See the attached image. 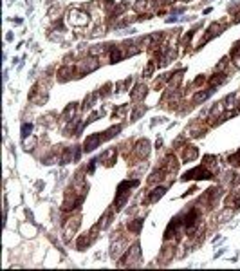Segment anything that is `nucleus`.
Instances as JSON below:
<instances>
[{
    "instance_id": "1a4fd4ad",
    "label": "nucleus",
    "mask_w": 240,
    "mask_h": 271,
    "mask_svg": "<svg viewBox=\"0 0 240 271\" xmlns=\"http://www.w3.org/2000/svg\"><path fill=\"white\" fill-rule=\"evenodd\" d=\"M128 228H130V230H134V233H139V228H141V220H137V222H132V224H128Z\"/></svg>"
},
{
    "instance_id": "7ed1b4c3",
    "label": "nucleus",
    "mask_w": 240,
    "mask_h": 271,
    "mask_svg": "<svg viewBox=\"0 0 240 271\" xmlns=\"http://www.w3.org/2000/svg\"><path fill=\"white\" fill-rule=\"evenodd\" d=\"M99 141H101V136H99V134H92V136H88L87 139H85V147L83 148H85L87 152H90V150H94V148L98 147Z\"/></svg>"
},
{
    "instance_id": "9b49d317",
    "label": "nucleus",
    "mask_w": 240,
    "mask_h": 271,
    "mask_svg": "<svg viewBox=\"0 0 240 271\" xmlns=\"http://www.w3.org/2000/svg\"><path fill=\"white\" fill-rule=\"evenodd\" d=\"M186 2H188V0H186Z\"/></svg>"
},
{
    "instance_id": "423d86ee",
    "label": "nucleus",
    "mask_w": 240,
    "mask_h": 271,
    "mask_svg": "<svg viewBox=\"0 0 240 271\" xmlns=\"http://www.w3.org/2000/svg\"><path fill=\"white\" fill-rule=\"evenodd\" d=\"M184 157H186V161H193V159H197V148H189V150H186Z\"/></svg>"
},
{
    "instance_id": "9d476101",
    "label": "nucleus",
    "mask_w": 240,
    "mask_h": 271,
    "mask_svg": "<svg viewBox=\"0 0 240 271\" xmlns=\"http://www.w3.org/2000/svg\"><path fill=\"white\" fill-rule=\"evenodd\" d=\"M31 128H33V125H27V123L24 125V127H22V138H25V136L29 134V132H31Z\"/></svg>"
},
{
    "instance_id": "39448f33",
    "label": "nucleus",
    "mask_w": 240,
    "mask_h": 271,
    "mask_svg": "<svg viewBox=\"0 0 240 271\" xmlns=\"http://www.w3.org/2000/svg\"><path fill=\"white\" fill-rule=\"evenodd\" d=\"M211 92H213V89H208V90H204V92H199V94L195 96V101H197V103H200L202 100H206V98H208Z\"/></svg>"
},
{
    "instance_id": "20e7f679",
    "label": "nucleus",
    "mask_w": 240,
    "mask_h": 271,
    "mask_svg": "<svg viewBox=\"0 0 240 271\" xmlns=\"http://www.w3.org/2000/svg\"><path fill=\"white\" fill-rule=\"evenodd\" d=\"M164 192H166V188H164V186H159V188H155V190H153L152 193L148 195V201H150V203H155L157 199H161L163 195H164Z\"/></svg>"
},
{
    "instance_id": "6e6552de",
    "label": "nucleus",
    "mask_w": 240,
    "mask_h": 271,
    "mask_svg": "<svg viewBox=\"0 0 240 271\" xmlns=\"http://www.w3.org/2000/svg\"><path fill=\"white\" fill-rule=\"evenodd\" d=\"M224 80V74L220 73V74H215L213 78H211V85H215V83H220V81Z\"/></svg>"
},
{
    "instance_id": "0eeeda50",
    "label": "nucleus",
    "mask_w": 240,
    "mask_h": 271,
    "mask_svg": "<svg viewBox=\"0 0 240 271\" xmlns=\"http://www.w3.org/2000/svg\"><path fill=\"white\" fill-rule=\"evenodd\" d=\"M121 56H123V54H121V49H116V51L110 52V62H119Z\"/></svg>"
},
{
    "instance_id": "f03ea898",
    "label": "nucleus",
    "mask_w": 240,
    "mask_h": 271,
    "mask_svg": "<svg viewBox=\"0 0 240 271\" xmlns=\"http://www.w3.org/2000/svg\"><path fill=\"white\" fill-rule=\"evenodd\" d=\"M88 16L85 15V13H78V11H72L71 15H69V22L72 24V25H83V24H87Z\"/></svg>"
},
{
    "instance_id": "f257e3e1",
    "label": "nucleus",
    "mask_w": 240,
    "mask_h": 271,
    "mask_svg": "<svg viewBox=\"0 0 240 271\" xmlns=\"http://www.w3.org/2000/svg\"><path fill=\"white\" fill-rule=\"evenodd\" d=\"M211 172L208 168H204V166H199V168H193L189 170L186 176L182 177L184 181H188V179H211Z\"/></svg>"
}]
</instances>
